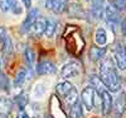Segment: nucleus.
Listing matches in <instances>:
<instances>
[{"label":"nucleus","mask_w":126,"mask_h":118,"mask_svg":"<svg viewBox=\"0 0 126 118\" xmlns=\"http://www.w3.org/2000/svg\"><path fill=\"white\" fill-rule=\"evenodd\" d=\"M98 78L103 87L109 91L115 93L119 91L121 88V81L119 78V74L116 70V66L112 61L111 57H105L100 63V70H98Z\"/></svg>","instance_id":"f257e3e1"},{"label":"nucleus","mask_w":126,"mask_h":118,"mask_svg":"<svg viewBox=\"0 0 126 118\" xmlns=\"http://www.w3.org/2000/svg\"><path fill=\"white\" fill-rule=\"evenodd\" d=\"M111 59L115 63L117 70H125L126 69V46L122 42L115 43L111 50Z\"/></svg>","instance_id":"f03ea898"},{"label":"nucleus","mask_w":126,"mask_h":118,"mask_svg":"<svg viewBox=\"0 0 126 118\" xmlns=\"http://www.w3.org/2000/svg\"><path fill=\"white\" fill-rule=\"evenodd\" d=\"M103 18L106 19L107 24L110 26V28L112 30H116L117 28H121V17H120V12H117L111 4H106L105 5V13H103Z\"/></svg>","instance_id":"7ed1b4c3"},{"label":"nucleus","mask_w":126,"mask_h":118,"mask_svg":"<svg viewBox=\"0 0 126 118\" xmlns=\"http://www.w3.org/2000/svg\"><path fill=\"white\" fill-rule=\"evenodd\" d=\"M81 72V66L77 61H68L63 65L59 70V76L63 80H68L77 78Z\"/></svg>","instance_id":"20e7f679"},{"label":"nucleus","mask_w":126,"mask_h":118,"mask_svg":"<svg viewBox=\"0 0 126 118\" xmlns=\"http://www.w3.org/2000/svg\"><path fill=\"white\" fill-rule=\"evenodd\" d=\"M100 93V98H101V112H102V116L107 117L111 114L112 112V107H113V98L111 93L105 88L102 87L101 89L97 90Z\"/></svg>","instance_id":"39448f33"},{"label":"nucleus","mask_w":126,"mask_h":118,"mask_svg":"<svg viewBox=\"0 0 126 118\" xmlns=\"http://www.w3.org/2000/svg\"><path fill=\"white\" fill-rule=\"evenodd\" d=\"M83 108L87 111H93L94 109V102H96V90L92 87H86L81 91V100Z\"/></svg>","instance_id":"423d86ee"},{"label":"nucleus","mask_w":126,"mask_h":118,"mask_svg":"<svg viewBox=\"0 0 126 118\" xmlns=\"http://www.w3.org/2000/svg\"><path fill=\"white\" fill-rule=\"evenodd\" d=\"M125 111H126V93L124 90H121L116 95V98L113 99L112 113H113L115 118H122Z\"/></svg>","instance_id":"0eeeda50"},{"label":"nucleus","mask_w":126,"mask_h":118,"mask_svg":"<svg viewBox=\"0 0 126 118\" xmlns=\"http://www.w3.org/2000/svg\"><path fill=\"white\" fill-rule=\"evenodd\" d=\"M66 10H67V14L71 18H77V19H86L87 18V12L85 10V8L78 3L68 4Z\"/></svg>","instance_id":"6e6552de"},{"label":"nucleus","mask_w":126,"mask_h":118,"mask_svg":"<svg viewBox=\"0 0 126 118\" xmlns=\"http://www.w3.org/2000/svg\"><path fill=\"white\" fill-rule=\"evenodd\" d=\"M38 17H39V10L37 8H30L29 9V13L27 14V18L24 19L23 26H22L23 30L24 32H30L32 27H33L34 22L38 19Z\"/></svg>","instance_id":"1a4fd4ad"},{"label":"nucleus","mask_w":126,"mask_h":118,"mask_svg":"<svg viewBox=\"0 0 126 118\" xmlns=\"http://www.w3.org/2000/svg\"><path fill=\"white\" fill-rule=\"evenodd\" d=\"M57 71L56 65L49 60H42L37 65V72L39 75H52Z\"/></svg>","instance_id":"9d476101"},{"label":"nucleus","mask_w":126,"mask_h":118,"mask_svg":"<svg viewBox=\"0 0 126 118\" xmlns=\"http://www.w3.org/2000/svg\"><path fill=\"white\" fill-rule=\"evenodd\" d=\"M14 102L8 96L0 95V117H8L10 112L13 111Z\"/></svg>","instance_id":"9b49d317"},{"label":"nucleus","mask_w":126,"mask_h":118,"mask_svg":"<svg viewBox=\"0 0 126 118\" xmlns=\"http://www.w3.org/2000/svg\"><path fill=\"white\" fill-rule=\"evenodd\" d=\"M46 28H47V18L44 17H38V19L34 22L33 27H32L30 32L33 33L34 36L39 37L42 34H44V32H46Z\"/></svg>","instance_id":"f8f14e48"},{"label":"nucleus","mask_w":126,"mask_h":118,"mask_svg":"<svg viewBox=\"0 0 126 118\" xmlns=\"http://www.w3.org/2000/svg\"><path fill=\"white\" fill-rule=\"evenodd\" d=\"M94 42H96L97 47H106L107 45V32L103 27H98L94 32Z\"/></svg>","instance_id":"ddd939ff"},{"label":"nucleus","mask_w":126,"mask_h":118,"mask_svg":"<svg viewBox=\"0 0 126 118\" xmlns=\"http://www.w3.org/2000/svg\"><path fill=\"white\" fill-rule=\"evenodd\" d=\"M62 99H63V102H64V104L68 107V108L72 107V105H75L77 102H79V95H78V91H77L76 87L72 88Z\"/></svg>","instance_id":"4468645a"},{"label":"nucleus","mask_w":126,"mask_h":118,"mask_svg":"<svg viewBox=\"0 0 126 118\" xmlns=\"http://www.w3.org/2000/svg\"><path fill=\"white\" fill-rule=\"evenodd\" d=\"M13 102H14V105L18 107V109H19L20 112H24L25 107H27L28 103H29V96H28V94H25V93H20V94H18V95L14 96Z\"/></svg>","instance_id":"2eb2a0df"},{"label":"nucleus","mask_w":126,"mask_h":118,"mask_svg":"<svg viewBox=\"0 0 126 118\" xmlns=\"http://www.w3.org/2000/svg\"><path fill=\"white\" fill-rule=\"evenodd\" d=\"M72 88H75V85H73L71 81H68V80H62V81H59L57 85H56V91H57V94L61 96V98H63Z\"/></svg>","instance_id":"dca6fc26"},{"label":"nucleus","mask_w":126,"mask_h":118,"mask_svg":"<svg viewBox=\"0 0 126 118\" xmlns=\"http://www.w3.org/2000/svg\"><path fill=\"white\" fill-rule=\"evenodd\" d=\"M27 79H28V71L25 69H20L16 72L15 78H14V81H13L14 88H22Z\"/></svg>","instance_id":"f3484780"},{"label":"nucleus","mask_w":126,"mask_h":118,"mask_svg":"<svg viewBox=\"0 0 126 118\" xmlns=\"http://www.w3.org/2000/svg\"><path fill=\"white\" fill-rule=\"evenodd\" d=\"M68 1L69 0H53L50 12H53L54 14H62L63 12H66Z\"/></svg>","instance_id":"a211bd4d"},{"label":"nucleus","mask_w":126,"mask_h":118,"mask_svg":"<svg viewBox=\"0 0 126 118\" xmlns=\"http://www.w3.org/2000/svg\"><path fill=\"white\" fill-rule=\"evenodd\" d=\"M57 20L53 18H47V28L44 32V36L47 38H53L56 34V30H57Z\"/></svg>","instance_id":"6ab92c4d"},{"label":"nucleus","mask_w":126,"mask_h":118,"mask_svg":"<svg viewBox=\"0 0 126 118\" xmlns=\"http://www.w3.org/2000/svg\"><path fill=\"white\" fill-rule=\"evenodd\" d=\"M105 53H106V48H101V47H97V46H93L90 51V59L94 62L100 61L101 59H103Z\"/></svg>","instance_id":"aec40b11"},{"label":"nucleus","mask_w":126,"mask_h":118,"mask_svg":"<svg viewBox=\"0 0 126 118\" xmlns=\"http://www.w3.org/2000/svg\"><path fill=\"white\" fill-rule=\"evenodd\" d=\"M91 17H93L94 19H101L103 18V13H105V5L103 4H94L91 3Z\"/></svg>","instance_id":"412c9836"},{"label":"nucleus","mask_w":126,"mask_h":118,"mask_svg":"<svg viewBox=\"0 0 126 118\" xmlns=\"http://www.w3.org/2000/svg\"><path fill=\"white\" fill-rule=\"evenodd\" d=\"M69 117L71 118H83V105L81 102H77L75 105L69 107Z\"/></svg>","instance_id":"4be33fe9"},{"label":"nucleus","mask_w":126,"mask_h":118,"mask_svg":"<svg viewBox=\"0 0 126 118\" xmlns=\"http://www.w3.org/2000/svg\"><path fill=\"white\" fill-rule=\"evenodd\" d=\"M0 50H1V53L5 57L12 55V53H13V42H12V38L8 37L3 43H0Z\"/></svg>","instance_id":"5701e85b"},{"label":"nucleus","mask_w":126,"mask_h":118,"mask_svg":"<svg viewBox=\"0 0 126 118\" xmlns=\"http://www.w3.org/2000/svg\"><path fill=\"white\" fill-rule=\"evenodd\" d=\"M10 12L14 15H22L24 13V5L20 0H10Z\"/></svg>","instance_id":"b1692460"},{"label":"nucleus","mask_w":126,"mask_h":118,"mask_svg":"<svg viewBox=\"0 0 126 118\" xmlns=\"http://www.w3.org/2000/svg\"><path fill=\"white\" fill-rule=\"evenodd\" d=\"M24 53H25V60L28 62V65L33 67L34 63H35V52H34V50L32 47H27Z\"/></svg>","instance_id":"393cba45"},{"label":"nucleus","mask_w":126,"mask_h":118,"mask_svg":"<svg viewBox=\"0 0 126 118\" xmlns=\"http://www.w3.org/2000/svg\"><path fill=\"white\" fill-rule=\"evenodd\" d=\"M110 4L117 10V12H124L126 9V0H111Z\"/></svg>","instance_id":"a878e982"},{"label":"nucleus","mask_w":126,"mask_h":118,"mask_svg":"<svg viewBox=\"0 0 126 118\" xmlns=\"http://www.w3.org/2000/svg\"><path fill=\"white\" fill-rule=\"evenodd\" d=\"M0 12L5 14L10 12V0H0Z\"/></svg>","instance_id":"bb28decb"},{"label":"nucleus","mask_w":126,"mask_h":118,"mask_svg":"<svg viewBox=\"0 0 126 118\" xmlns=\"http://www.w3.org/2000/svg\"><path fill=\"white\" fill-rule=\"evenodd\" d=\"M9 89V80L5 75L0 74V90H8Z\"/></svg>","instance_id":"cd10ccee"},{"label":"nucleus","mask_w":126,"mask_h":118,"mask_svg":"<svg viewBox=\"0 0 126 118\" xmlns=\"http://www.w3.org/2000/svg\"><path fill=\"white\" fill-rule=\"evenodd\" d=\"M8 37H9V34H8L6 28L3 27V26H0V43H3V42H4Z\"/></svg>","instance_id":"c85d7f7f"},{"label":"nucleus","mask_w":126,"mask_h":118,"mask_svg":"<svg viewBox=\"0 0 126 118\" xmlns=\"http://www.w3.org/2000/svg\"><path fill=\"white\" fill-rule=\"evenodd\" d=\"M20 3L24 5V8H28V9H30L32 6V0H20Z\"/></svg>","instance_id":"c756f323"},{"label":"nucleus","mask_w":126,"mask_h":118,"mask_svg":"<svg viewBox=\"0 0 126 118\" xmlns=\"http://www.w3.org/2000/svg\"><path fill=\"white\" fill-rule=\"evenodd\" d=\"M121 32H122V36L126 38V19L121 23Z\"/></svg>","instance_id":"7c9ffc66"},{"label":"nucleus","mask_w":126,"mask_h":118,"mask_svg":"<svg viewBox=\"0 0 126 118\" xmlns=\"http://www.w3.org/2000/svg\"><path fill=\"white\" fill-rule=\"evenodd\" d=\"M105 0H91V3H94V4H103Z\"/></svg>","instance_id":"2f4dec72"},{"label":"nucleus","mask_w":126,"mask_h":118,"mask_svg":"<svg viewBox=\"0 0 126 118\" xmlns=\"http://www.w3.org/2000/svg\"><path fill=\"white\" fill-rule=\"evenodd\" d=\"M44 118H54V117H52L50 114H47V116H44Z\"/></svg>","instance_id":"473e14b6"},{"label":"nucleus","mask_w":126,"mask_h":118,"mask_svg":"<svg viewBox=\"0 0 126 118\" xmlns=\"http://www.w3.org/2000/svg\"><path fill=\"white\" fill-rule=\"evenodd\" d=\"M0 118H8V117H0Z\"/></svg>","instance_id":"72a5a7b5"},{"label":"nucleus","mask_w":126,"mask_h":118,"mask_svg":"<svg viewBox=\"0 0 126 118\" xmlns=\"http://www.w3.org/2000/svg\"><path fill=\"white\" fill-rule=\"evenodd\" d=\"M0 69H1V65H0Z\"/></svg>","instance_id":"f704fd0d"}]
</instances>
